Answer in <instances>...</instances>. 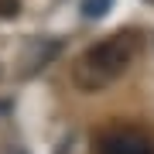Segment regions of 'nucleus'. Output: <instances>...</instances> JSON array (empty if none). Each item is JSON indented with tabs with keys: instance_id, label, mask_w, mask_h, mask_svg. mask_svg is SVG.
<instances>
[{
	"instance_id": "nucleus-1",
	"label": "nucleus",
	"mask_w": 154,
	"mask_h": 154,
	"mask_svg": "<svg viewBox=\"0 0 154 154\" xmlns=\"http://www.w3.org/2000/svg\"><path fill=\"white\" fill-rule=\"evenodd\" d=\"M140 31L137 28H120L96 45H89L72 65V82L82 93H99V89L113 86L127 69L134 65V58L140 55Z\"/></svg>"
},
{
	"instance_id": "nucleus-4",
	"label": "nucleus",
	"mask_w": 154,
	"mask_h": 154,
	"mask_svg": "<svg viewBox=\"0 0 154 154\" xmlns=\"http://www.w3.org/2000/svg\"><path fill=\"white\" fill-rule=\"evenodd\" d=\"M21 14V0H0V17H17Z\"/></svg>"
},
{
	"instance_id": "nucleus-5",
	"label": "nucleus",
	"mask_w": 154,
	"mask_h": 154,
	"mask_svg": "<svg viewBox=\"0 0 154 154\" xmlns=\"http://www.w3.org/2000/svg\"><path fill=\"white\" fill-rule=\"evenodd\" d=\"M151 4H154V0H151Z\"/></svg>"
},
{
	"instance_id": "nucleus-2",
	"label": "nucleus",
	"mask_w": 154,
	"mask_h": 154,
	"mask_svg": "<svg viewBox=\"0 0 154 154\" xmlns=\"http://www.w3.org/2000/svg\"><path fill=\"white\" fill-rule=\"evenodd\" d=\"M99 154H154V140L137 127H113L99 137Z\"/></svg>"
},
{
	"instance_id": "nucleus-3",
	"label": "nucleus",
	"mask_w": 154,
	"mask_h": 154,
	"mask_svg": "<svg viewBox=\"0 0 154 154\" xmlns=\"http://www.w3.org/2000/svg\"><path fill=\"white\" fill-rule=\"evenodd\" d=\"M110 7H113V0H82V14H89V17L106 14Z\"/></svg>"
}]
</instances>
